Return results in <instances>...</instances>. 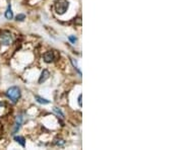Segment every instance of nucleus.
Instances as JSON below:
<instances>
[{
	"instance_id": "nucleus-1",
	"label": "nucleus",
	"mask_w": 183,
	"mask_h": 150,
	"mask_svg": "<svg viewBox=\"0 0 183 150\" xmlns=\"http://www.w3.org/2000/svg\"><path fill=\"white\" fill-rule=\"evenodd\" d=\"M6 97H8V100H10L12 103L15 104L17 103V101L21 97V89L17 86H11L6 90Z\"/></svg>"
},
{
	"instance_id": "nucleus-2",
	"label": "nucleus",
	"mask_w": 183,
	"mask_h": 150,
	"mask_svg": "<svg viewBox=\"0 0 183 150\" xmlns=\"http://www.w3.org/2000/svg\"><path fill=\"white\" fill-rule=\"evenodd\" d=\"M68 6H69V3L67 0H57V1L55 2L54 8H55V11L57 12L58 14H64L65 12L67 11Z\"/></svg>"
},
{
	"instance_id": "nucleus-3",
	"label": "nucleus",
	"mask_w": 183,
	"mask_h": 150,
	"mask_svg": "<svg viewBox=\"0 0 183 150\" xmlns=\"http://www.w3.org/2000/svg\"><path fill=\"white\" fill-rule=\"evenodd\" d=\"M0 42L4 46H9L12 43V35L10 31H3L0 35Z\"/></svg>"
},
{
	"instance_id": "nucleus-4",
	"label": "nucleus",
	"mask_w": 183,
	"mask_h": 150,
	"mask_svg": "<svg viewBox=\"0 0 183 150\" xmlns=\"http://www.w3.org/2000/svg\"><path fill=\"white\" fill-rule=\"evenodd\" d=\"M21 124H23V116L20 115V116H17V119H15L13 129H12V135H15V134L18 132V130H20L21 127Z\"/></svg>"
},
{
	"instance_id": "nucleus-5",
	"label": "nucleus",
	"mask_w": 183,
	"mask_h": 150,
	"mask_svg": "<svg viewBox=\"0 0 183 150\" xmlns=\"http://www.w3.org/2000/svg\"><path fill=\"white\" fill-rule=\"evenodd\" d=\"M54 60V54H53L52 51H48L44 54V61L46 63H51Z\"/></svg>"
},
{
	"instance_id": "nucleus-6",
	"label": "nucleus",
	"mask_w": 183,
	"mask_h": 150,
	"mask_svg": "<svg viewBox=\"0 0 183 150\" xmlns=\"http://www.w3.org/2000/svg\"><path fill=\"white\" fill-rule=\"evenodd\" d=\"M49 76H50V72L48 71L47 69L45 70H43V72L41 73V76H40V78H39V83H43V82H45L47 79L49 78Z\"/></svg>"
},
{
	"instance_id": "nucleus-7",
	"label": "nucleus",
	"mask_w": 183,
	"mask_h": 150,
	"mask_svg": "<svg viewBox=\"0 0 183 150\" xmlns=\"http://www.w3.org/2000/svg\"><path fill=\"white\" fill-rule=\"evenodd\" d=\"M5 17L7 18V20H9L13 18V12H12L10 4H8V7H7V9H6V11H5Z\"/></svg>"
},
{
	"instance_id": "nucleus-8",
	"label": "nucleus",
	"mask_w": 183,
	"mask_h": 150,
	"mask_svg": "<svg viewBox=\"0 0 183 150\" xmlns=\"http://www.w3.org/2000/svg\"><path fill=\"white\" fill-rule=\"evenodd\" d=\"M35 98H36V101L39 104H50V101L46 100V98L41 97H39V95H35Z\"/></svg>"
},
{
	"instance_id": "nucleus-9",
	"label": "nucleus",
	"mask_w": 183,
	"mask_h": 150,
	"mask_svg": "<svg viewBox=\"0 0 183 150\" xmlns=\"http://www.w3.org/2000/svg\"><path fill=\"white\" fill-rule=\"evenodd\" d=\"M14 140L17 143H20V144L23 146V147H24V146H26V140H24V137H21V136H15L14 137Z\"/></svg>"
},
{
	"instance_id": "nucleus-10",
	"label": "nucleus",
	"mask_w": 183,
	"mask_h": 150,
	"mask_svg": "<svg viewBox=\"0 0 183 150\" xmlns=\"http://www.w3.org/2000/svg\"><path fill=\"white\" fill-rule=\"evenodd\" d=\"M53 112H54V113L57 115L58 117H60L61 119H63V118H64V115H63V113H62L60 110H59L58 108H53Z\"/></svg>"
},
{
	"instance_id": "nucleus-11",
	"label": "nucleus",
	"mask_w": 183,
	"mask_h": 150,
	"mask_svg": "<svg viewBox=\"0 0 183 150\" xmlns=\"http://www.w3.org/2000/svg\"><path fill=\"white\" fill-rule=\"evenodd\" d=\"M15 18H17V21H23V20H24V18H26V15L23 14V13H21V14L17 15V17H15Z\"/></svg>"
},
{
	"instance_id": "nucleus-12",
	"label": "nucleus",
	"mask_w": 183,
	"mask_h": 150,
	"mask_svg": "<svg viewBox=\"0 0 183 150\" xmlns=\"http://www.w3.org/2000/svg\"><path fill=\"white\" fill-rule=\"evenodd\" d=\"M68 40L70 41V42H71L72 44H75V42L77 41V38H75L74 36H69V37H68Z\"/></svg>"
},
{
	"instance_id": "nucleus-13",
	"label": "nucleus",
	"mask_w": 183,
	"mask_h": 150,
	"mask_svg": "<svg viewBox=\"0 0 183 150\" xmlns=\"http://www.w3.org/2000/svg\"><path fill=\"white\" fill-rule=\"evenodd\" d=\"M78 106L83 107V104H81V94L78 95Z\"/></svg>"
},
{
	"instance_id": "nucleus-14",
	"label": "nucleus",
	"mask_w": 183,
	"mask_h": 150,
	"mask_svg": "<svg viewBox=\"0 0 183 150\" xmlns=\"http://www.w3.org/2000/svg\"><path fill=\"white\" fill-rule=\"evenodd\" d=\"M2 106H3V104H2V103H0V107H2Z\"/></svg>"
}]
</instances>
